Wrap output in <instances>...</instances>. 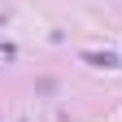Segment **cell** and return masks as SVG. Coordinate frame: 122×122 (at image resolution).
I'll use <instances>...</instances> for the list:
<instances>
[{
	"mask_svg": "<svg viewBox=\"0 0 122 122\" xmlns=\"http://www.w3.org/2000/svg\"><path fill=\"white\" fill-rule=\"evenodd\" d=\"M87 61H92V66H105V70H113V66H118V57H113V52H87Z\"/></svg>",
	"mask_w": 122,
	"mask_h": 122,
	"instance_id": "cell-1",
	"label": "cell"
}]
</instances>
